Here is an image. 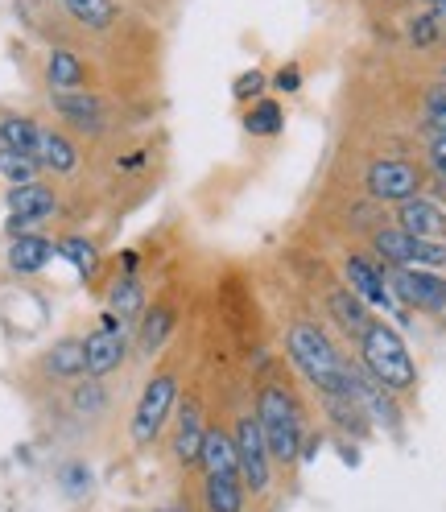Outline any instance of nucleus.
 Masks as SVG:
<instances>
[{
    "label": "nucleus",
    "mask_w": 446,
    "mask_h": 512,
    "mask_svg": "<svg viewBox=\"0 0 446 512\" xmlns=\"http://www.w3.org/2000/svg\"><path fill=\"white\" fill-rule=\"evenodd\" d=\"M285 347H290V360L302 368V376L323 397H356V389H352L356 364L339 356L335 343L327 339V331L318 323H294L290 335H285Z\"/></svg>",
    "instance_id": "1"
},
{
    "label": "nucleus",
    "mask_w": 446,
    "mask_h": 512,
    "mask_svg": "<svg viewBox=\"0 0 446 512\" xmlns=\"http://www.w3.org/2000/svg\"><path fill=\"white\" fill-rule=\"evenodd\" d=\"M360 364L376 384H385L389 393H409L413 384H418V368H413L405 339L389 323H376V318L360 335Z\"/></svg>",
    "instance_id": "2"
},
{
    "label": "nucleus",
    "mask_w": 446,
    "mask_h": 512,
    "mask_svg": "<svg viewBox=\"0 0 446 512\" xmlns=\"http://www.w3.org/2000/svg\"><path fill=\"white\" fill-rule=\"evenodd\" d=\"M257 422L265 434V451L273 463H298L302 455V418L294 397L281 384H265L257 397Z\"/></svg>",
    "instance_id": "3"
},
{
    "label": "nucleus",
    "mask_w": 446,
    "mask_h": 512,
    "mask_svg": "<svg viewBox=\"0 0 446 512\" xmlns=\"http://www.w3.org/2000/svg\"><path fill=\"white\" fill-rule=\"evenodd\" d=\"M232 442H236V455H240V479H244V492L252 496H265L269 484H273V459L265 451V434H261V422L257 413H244L232 430Z\"/></svg>",
    "instance_id": "4"
},
{
    "label": "nucleus",
    "mask_w": 446,
    "mask_h": 512,
    "mask_svg": "<svg viewBox=\"0 0 446 512\" xmlns=\"http://www.w3.org/2000/svg\"><path fill=\"white\" fill-rule=\"evenodd\" d=\"M372 248L385 256L393 269H442L446 265V244L438 240H418L401 228H380L372 236Z\"/></svg>",
    "instance_id": "5"
},
{
    "label": "nucleus",
    "mask_w": 446,
    "mask_h": 512,
    "mask_svg": "<svg viewBox=\"0 0 446 512\" xmlns=\"http://www.w3.org/2000/svg\"><path fill=\"white\" fill-rule=\"evenodd\" d=\"M174 401H178V376L174 372H157L145 384V393H141V401L133 409V442L137 446H149L157 434H162Z\"/></svg>",
    "instance_id": "6"
},
{
    "label": "nucleus",
    "mask_w": 446,
    "mask_h": 512,
    "mask_svg": "<svg viewBox=\"0 0 446 512\" xmlns=\"http://www.w3.org/2000/svg\"><path fill=\"white\" fill-rule=\"evenodd\" d=\"M385 281L393 298L413 310H446V277L434 269H389Z\"/></svg>",
    "instance_id": "7"
},
{
    "label": "nucleus",
    "mask_w": 446,
    "mask_h": 512,
    "mask_svg": "<svg viewBox=\"0 0 446 512\" xmlns=\"http://www.w3.org/2000/svg\"><path fill=\"white\" fill-rule=\"evenodd\" d=\"M368 195L372 199H385V203H409V199H418V190H422V174L418 166H409L401 162V157H385V162H372L368 166Z\"/></svg>",
    "instance_id": "8"
},
{
    "label": "nucleus",
    "mask_w": 446,
    "mask_h": 512,
    "mask_svg": "<svg viewBox=\"0 0 446 512\" xmlns=\"http://www.w3.org/2000/svg\"><path fill=\"white\" fill-rule=\"evenodd\" d=\"M343 273H347V290H352L364 306L397 314V298H393V290H389V281H385V273H380L372 261H364V256H347Z\"/></svg>",
    "instance_id": "9"
},
{
    "label": "nucleus",
    "mask_w": 446,
    "mask_h": 512,
    "mask_svg": "<svg viewBox=\"0 0 446 512\" xmlns=\"http://www.w3.org/2000/svg\"><path fill=\"white\" fill-rule=\"evenodd\" d=\"M397 228L409 232V236H418V240H442L446 236V211L430 199H409L397 207Z\"/></svg>",
    "instance_id": "10"
},
{
    "label": "nucleus",
    "mask_w": 446,
    "mask_h": 512,
    "mask_svg": "<svg viewBox=\"0 0 446 512\" xmlns=\"http://www.w3.org/2000/svg\"><path fill=\"white\" fill-rule=\"evenodd\" d=\"M352 389H356V401L364 405V413L376 422V426H397L401 422V413H397V405H393V393L385 389V384H376L360 364L352 368Z\"/></svg>",
    "instance_id": "11"
},
{
    "label": "nucleus",
    "mask_w": 446,
    "mask_h": 512,
    "mask_svg": "<svg viewBox=\"0 0 446 512\" xmlns=\"http://www.w3.org/2000/svg\"><path fill=\"white\" fill-rule=\"evenodd\" d=\"M203 438H207L203 409H199L195 401H182V413H178V434H174V459H178L182 467H199Z\"/></svg>",
    "instance_id": "12"
},
{
    "label": "nucleus",
    "mask_w": 446,
    "mask_h": 512,
    "mask_svg": "<svg viewBox=\"0 0 446 512\" xmlns=\"http://www.w3.org/2000/svg\"><path fill=\"white\" fill-rule=\"evenodd\" d=\"M124 335L120 331H95V335H87L83 339V356H87V376H108V372H116L120 364H124Z\"/></svg>",
    "instance_id": "13"
},
{
    "label": "nucleus",
    "mask_w": 446,
    "mask_h": 512,
    "mask_svg": "<svg viewBox=\"0 0 446 512\" xmlns=\"http://www.w3.org/2000/svg\"><path fill=\"white\" fill-rule=\"evenodd\" d=\"M199 467H203L207 479H215V475H232V479H240V455H236V442H232L228 430L207 426L203 451H199Z\"/></svg>",
    "instance_id": "14"
},
{
    "label": "nucleus",
    "mask_w": 446,
    "mask_h": 512,
    "mask_svg": "<svg viewBox=\"0 0 446 512\" xmlns=\"http://www.w3.org/2000/svg\"><path fill=\"white\" fill-rule=\"evenodd\" d=\"M50 104L58 116H67L79 128H104V100L100 95H87L83 87L79 91H54Z\"/></svg>",
    "instance_id": "15"
},
{
    "label": "nucleus",
    "mask_w": 446,
    "mask_h": 512,
    "mask_svg": "<svg viewBox=\"0 0 446 512\" xmlns=\"http://www.w3.org/2000/svg\"><path fill=\"white\" fill-rule=\"evenodd\" d=\"M54 207H58V199H54V190L46 182H25V186L9 190V215H17V219L42 223V219L54 215Z\"/></svg>",
    "instance_id": "16"
},
{
    "label": "nucleus",
    "mask_w": 446,
    "mask_h": 512,
    "mask_svg": "<svg viewBox=\"0 0 446 512\" xmlns=\"http://www.w3.org/2000/svg\"><path fill=\"white\" fill-rule=\"evenodd\" d=\"M58 248L46 240V236H17L13 244H9V265L17 269V273H38V269H46L50 265V256H54Z\"/></svg>",
    "instance_id": "17"
},
{
    "label": "nucleus",
    "mask_w": 446,
    "mask_h": 512,
    "mask_svg": "<svg viewBox=\"0 0 446 512\" xmlns=\"http://www.w3.org/2000/svg\"><path fill=\"white\" fill-rule=\"evenodd\" d=\"M38 166H46L54 174H71L79 166V153H75V145L62 137V133H50V128H42V133H38Z\"/></svg>",
    "instance_id": "18"
},
{
    "label": "nucleus",
    "mask_w": 446,
    "mask_h": 512,
    "mask_svg": "<svg viewBox=\"0 0 446 512\" xmlns=\"http://www.w3.org/2000/svg\"><path fill=\"white\" fill-rule=\"evenodd\" d=\"M46 372L58 380H75L87 372V356H83V339H58L46 356Z\"/></svg>",
    "instance_id": "19"
},
{
    "label": "nucleus",
    "mask_w": 446,
    "mask_h": 512,
    "mask_svg": "<svg viewBox=\"0 0 446 512\" xmlns=\"http://www.w3.org/2000/svg\"><path fill=\"white\" fill-rule=\"evenodd\" d=\"M203 504H207V512H244V479H232V475L207 479Z\"/></svg>",
    "instance_id": "20"
},
{
    "label": "nucleus",
    "mask_w": 446,
    "mask_h": 512,
    "mask_svg": "<svg viewBox=\"0 0 446 512\" xmlns=\"http://www.w3.org/2000/svg\"><path fill=\"white\" fill-rule=\"evenodd\" d=\"M327 306H331V318H335V323H339L347 335H356V339H360V335L368 331V323H372V318H368V306H364L352 290H335Z\"/></svg>",
    "instance_id": "21"
},
{
    "label": "nucleus",
    "mask_w": 446,
    "mask_h": 512,
    "mask_svg": "<svg viewBox=\"0 0 446 512\" xmlns=\"http://www.w3.org/2000/svg\"><path fill=\"white\" fill-rule=\"evenodd\" d=\"M38 133H42V128L29 116H5V120H0V145H5V149L38 157Z\"/></svg>",
    "instance_id": "22"
},
{
    "label": "nucleus",
    "mask_w": 446,
    "mask_h": 512,
    "mask_svg": "<svg viewBox=\"0 0 446 512\" xmlns=\"http://www.w3.org/2000/svg\"><path fill=\"white\" fill-rule=\"evenodd\" d=\"M46 79L54 91H79L83 87V62L75 50H54L50 54V67H46Z\"/></svg>",
    "instance_id": "23"
},
{
    "label": "nucleus",
    "mask_w": 446,
    "mask_h": 512,
    "mask_svg": "<svg viewBox=\"0 0 446 512\" xmlns=\"http://www.w3.org/2000/svg\"><path fill=\"white\" fill-rule=\"evenodd\" d=\"M170 331H174V310H170V306H153V310L141 318V335H137L141 356H153V351L166 343Z\"/></svg>",
    "instance_id": "24"
},
{
    "label": "nucleus",
    "mask_w": 446,
    "mask_h": 512,
    "mask_svg": "<svg viewBox=\"0 0 446 512\" xmlns=\"http://www.w3.org/2000/svg\"><path fill=\"white\" fill-rule=\"evenodd\" d=\"M67 5V13L75 21H83L87 29H108L116 21V5L112 0H62Z\"/></svg>",
    "instance_id": "25"
},
{
    "label": "nucleus",
    "mask_w": 446,
    "mask_h": 512,
    "mask_svg": "<svg viewBox=\"0 0 446 512\" xmlns=\"http://www.w3.org/2000/svg\"><path fill=\"white\" fill-rule=\"evenodd\" d=\"M38 157L29 153H17V149H5L0 145V178H9L13 186H25V182H38Z\"/></svg>",
    "instance_id": "26"
},
{
    "label": "nucleus",
    "mask_w": 446,
    "mask_h": 512,
    "mask_svg": "<svg viewBox=\"0 0 446 512\" xmlns=\"http://www.w3.org/2000/svg\"><path fill=\"white\" fill-rule=\"evenodd\" d=\"M58 256H62V261H71V265L79 269V277H91L95 269H100V252H95L83 236L62 240V244H58Z\"/></svg>",
    "instance_id": "27"
},
{
    "label": "nucleus",
    "mask_w": 446,
    "mask_h": 512,
    "mask_svg": "<svg viewBox=\"0 0 446 512\" xmlns=\"http://www.w3.org/2000/svg\"><path fill=\"white\" fill-rule=\"evenodd\" d=\"M108 302H112V314H116V318L141 314V281H137V277H120V281L112 285Z\"/></svg>",
    "instance_id": "28"
},
{
    "label": "nucleus",
    "mask_w": 446,
    "mask_h": 512,
    "mask_svg": "<svg viewBox=\"0 0 446 512\" xmlns=\"http://www.w3.org/2000/svg\"><path fill=\"white\" fill-rule=\"evenodd\" d=\"M244 124H248L252 137H273V133H281V108L273 100H257V104L248 108Z\"/></svg>",
    "instance_id": "29"
},
{
    "label": "nucleus",
    "mask_w": 446,
    "mask_h": 512,
    "mask_svg": "<svg viewBox=\"0 0 446 512\" xmlns=\"http://www.w3.org/2000/svg\"><path fill=\"white\" fill-rule=\"evenodd\" d=\"M71 401H75V409L83 413V418H95V413H100V409L108 405V393H104V384L91 376V380L75 384V397H71Z\"/></svg>",
    "instance_id": "30"
},
{
    "label": "nucleus",
    "mask_w": 446,
    "mask_h": 512,
    "mask_svg": "<svg viewBox=\"0 0 446 512\" xmlns=\"http://www.w3.org/2000/svg\"><path fill=\"white\" fill-rule=\"evenodd\" d=\"M426 120L438 137H446V87L430 91V100H426Z\"/></svg>",
    "instance_id": "31"
},
{
    "label": "nucleus",
    "mask_w": 446,
    "mask_h": 512,
    "mask_svg": "<svg viewBox=\"0 0 446 512\" xmlns=\"http://www.w3.org/2000/svg\"><path fill=\"white\" fill-rule=\"evenodd\" d=\"M265 91V75L261 71H248L236 79V100H257V95Z\"/></svg>",
    "instance_id": "32"
},
{
    "label": "nucleus",
    "mask_w": 446,
    "mask_h": 512,
    "mask_svg": "<svg viewBox=\"0 0 446 512\" xmlns=\"http://www.w3.org/2000/svg\"><path fill=\"white\" fill-rule=\"evenodd\" d=\"M409 34H413V42H418V46H430V42L438 38V17H434V13L418 17V21H413V29H409Z\"/></svg>",
    "instance_id": "33"
},
{
    "label": "nucleus",
    "mask_w": 446,
    "mask_h": 512,
    "mask_svg": "<svg viewBox=\"0 0 446 512\" xmlns=\"http://www.w3.org/2000/svg\"><path fill=\"white\" fill-rule=\"evenodd\" d=\"M273 87H277V91H285V95L298 91V87H302V71H298V67H281V71H277V79H273Z\"/></svg>",
    "instance_id": "34"
},
{
    "label": "nucleus",
    "mask_w": 446,
    "mask_h": 512,
    "mask_svg": "<svg viewBox=\"0 0 446 512\" xmlns=\"http://www.w3.org/2000/svg\"><path fill=\"white\" fill-rule=\"evenodd\" d=\"M430 162H434V170L446 178V137H434V145H430Z\"/></svg>",
    "instance_id": "35"
},
{
    "label": "nucleus",
    "mask_w": 446,
    "mask_h": 512,
    "mask_svg": "<svg viewBox=\"0 0 446 512\" xmlns=\"http://www.w3.org/2000/svg\"><path fill=\"white\" fill-rule=\"evenodd\" d=\"M162 512H174V508H162Z\"/></svg>",
    "instance_id": "36"
},
{
    "label": "nucleus",
    "mask_w": 446,
    "mask_h": 512,
    "mask_svg": "<svg viewBox=\"0 0 446 512\" xmlns=\"http://www.w3.org/2000/svg\"><path fill=\"white\" fill-rule=\"evenodd\" d=\"M430 5H438V0H430Z\"/></svg>",
    "instance_id": "37"
}]
</instances>
